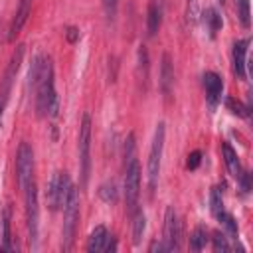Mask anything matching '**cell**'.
<instances>
[{
    "instance_id": "obj_1",
    "label": "cell",
    "mask_w": 253,
    "mask_h": 253,
    "mask_svg": "<svg viewBox=\"0 0 253 253\" xmlns=\"http://www.w3.org/2000/svg\"><path fill=\"white\" fill-rule=\"evenodd\" d=\"M77 221H79V190L71 184L67 198L63 202V237H61V247L63 251H69L75 239V229H77Z\"/></svg>"
},
{
    "instance_id": "obj_2",
    "label": "cell",
    "mask_w": 253,
    "mask_h": 253,
    "mask_svg": "<svg viewBox=\"0 0 253 253\" xmlns=\"http://www.w3.org/2000/svg\"><path fill=\"white\" fill-rule=\"evenodd\" d=\"M164 136H166V126L164 123L156 125L154 130V138L150 144V152H148V188L150 192H154L156 182H158V174H160V164H162V152H164Z\"/></svg>"
},
{
    "instance_id": "obj_3",
    "label": "cell",
    "mask_w": 253,
    "mask_h": 253,
    "mask_svg": "<svg viewBox=\"0 0 253 253\" xmlns=\"http://www.w3.org/2000/svg\"><path fill=\"white\" fill-rule=\"evenodd\" d=\"M138 196H140V164L134 156H128L125 166V204L128 211L136 210Z\"/></svg>"
},
{
    "instance_id": "obj_4",
    "label": "cell",
    "mask_w": 253,
    "mask_h": 253,
    "mask_svg": "<svg viewBox=\"0 0 253 253\" xmlns=\"http://www.w3.org/2000/svg\"><path fill=\"white\" fill-rule=\"evenodd\" d=\"M26 198V225H28V241L30 247H38V227H40V206H38V186L32 182L24 190Z\"/></svg>"
},
{
    "instance_id": "obj_5",
    "label": "cell",
    "mask_w": 253,
    "mask_h": 253,
    "mask_svg": "<svg viewBox=\"0 0 253 253\" xmlns=\"http://www.w3.org/2000/svg\"><path fill=\"white\" fill-rule=\"evenodd\" d=\"M69 188H71L69 174L67 172H53V176L47 184V190H45V200H47V206L51 211H55L63 206Z\"/></svg>"
},
{
    "instance_id": "obj_6",
    "label": "cell",
    "mask_w": 253,
    "mask_h": 253,
    "mask_svg": "<svg viewBox=\"0 0 253 253\" xmlns=\"http://www.w3.org/2000/svg\"><path fill=\"white\" fill-rule=\"evenodd\" d=\"M91 117L89 113L83 115L81 119V128H79V168H81V184H87L89 178V168H91Z\"/></svg>"
},
{
    "instance_id": "obj_7",
    "label": "cell",
    "mask_w": 253,
    "mask_h": 253,
    "mask_svg": "<svg viewBox=\"0 0 253 253\" xmlns=\"http://www.w3.org/2000/svg\"><path fill=\"white\" fill-rule=\"evenodd\" d=\"M16 176H18V186L22 190H26L34 182V150L28 142H20V146H18Z\"/></svg>"
},
{
    "instance_id": "obj_8",
    "label": "cell",
    "mask_w": 253,
    "mask_h": 253,
    "mask_svg": "<svg viewBox=\"0 0 253 253\" xmlns=\"http://www.w3.org/2000/svg\"><path fill=\"white\" fill-rule=\"evenodd\" d=\"M166 251H178L180 249V221L178 213L172 206L166 208L164 213V237H162Z\"/></svg>"
},
{
    "instance_id": "obj_9",
    "label": "cell",
    "mask_w": 253,
    "mask_h": 253,
    "mask_svg": "<svg viewBox=\"0 0 253 253\" xmlns=\"http://www.w3.org/2000/svg\"><path fill=\"white\" fill-rule=\"evenodd\" d=\"M202 81H204V89H206V101H208L210 109L213 111V109L217 107V103L221 101L223 81H221V77H219L217 73H213V71H206L204 77H202Z\"/></svg>"
},
{
    "instance_id": "obj_10",
    "label": "cell",
    "mask_w": 253,
    "mask_h": 253,
    "mask_svg": "<svg viewBox=\"0 0 253 253\" xmlns=\"http://www.w3.org/2000/svg\"><path fill=\"white\" fill-rule=\"evenodd\" d=\"M22 57H24V45H18L16 51L12 53V59L8 63V69L4 73V81H2V91H0V101L6 105V99H8V93L12 89V83H14V77L20 69V63H22Z\"/></svg>"
},
{
    "instance_id": "obj_11",
    "label": "cell",
    "mask_w": 253,
    "mask_h": 253,
    "mask_svg": "<svg viewBox=\"0 0 253 253\" xmlns=\"http://www.w3.org/2000/svg\"><path fill=\"white\" fill-rule=\"evenodd\" d=\"M247 49H249V40H239L233 43V71L239 79H245V67H247Z\"/></svg>"
},
{
    "instance_id": "obj_12",
    "label": "cell",
    "mask_w": 253,
    "mask_h": 253,
    "mask_svg": "<svg viewBox=\"0 0 253 253\" xmlns=\"http://www.w3.org/2000/svg\"><path fill=\"white\" fill-rule=\"evenodd\" d=\"M30 12H32V0H20V6H18V10H16L14 20H12V24H10V30H8V40H14V38L20 34V30L24 28V24H26Z\"/></svg>"
},
{
    "instance_id": "obj_13",
    "label": "cell",
    "mask_w": 253,
    "mask_h": 253,
    "mask_svg": "<svg viewBox=\"0 0 253 253\" xmlns=\"http://www.w3.org/2000/svg\"><path fill=\"white\" fill-rule=\"evenodd\" d=\"M174 85V67H172V59L168 53L162 55V65H160V89L164 95L170 93Z\"/></svg>"
},
{
    "instance_id": "obj_14",
    "label": "cell",
    "mask_w": 253,
    "mask_h": 253,
    "mask_svg": "<svg viewBox=\"0 0 253 253\" xmlns=\"http://www.w3.org/2000/svg\"><path fill=\"white\" fill-rule=\"evenodd\" d=\"M221 150H223V160H225V166H227L229 174H231L235 180H239V176H241L243 168H241V164H239V156H237L235 148H233L229 142H223Z\"/></svg>"
},
{
    "instance_id": "obj_15",
    "label": "cell",
    "mask_w": 253,
    "mask_h": 253,
    "mask_svg": "<svg viewBox=\"0 0 253 253\" xmlns=\"http://www.w3.org/2000/svg\"><path fill=\"white\" fill-rule=\"evenodd\" d=\"M109 241V231L105 225H97L91 235H89V241H87V251L89 253H97V251H105V245Z\"/></svg>"
},
{
    "instance_id": "obj_16",
    "label": "cell",
    "mask_w": 253,
    "mask_h": 253,
    "mask_svg": "<svg viewBox=\"0 0 253 253\" xmlns=\"http://www.w3.org/2000/svg\"><path fill=\"white\" fill-rule=\"evenodd\" d=\"M160 24H162V10L156 2H150L148 4V16H146V30H148V36H156V32L160 30Z\"/></svg>"
},
{
    "instance_id": "obj_17",
    "label": "cell",
    "mask_w": 253,
    "mask_h": 253,
    "mask_svg": "<svg viewBox=\"0 0 253 253\" xmlns=\"http://www.w3.org/2000/svg\"><path fill=\"white\" fill-rule=\"evenodd\" d=\"M144 229H146V215L142 210H134V217H132V241H134V245L140 243Z\"/></svg>"
},
{
    "instance_id": "obj_18",
    "label": "cell",
    "mask_w": 253,
    "mask_h": 253,
    "mask_svg": "<svg viewBox=\"0 0 253 253\" xmlns=\"http://www.w3.org/2000/svg\"><path fill=\"white\" fill-rule=\"evenodd\" d=\"M204 22H206V26H208V32H210V36H215L217 32H219V28H221V16L217 14V10L215 8H208L206 12H204Z\"/></svg>"
},
{
    "instance_id": "obj_19",
    "label": "cell",
    "mask_w": 253,
    "mask_h": 253,
    "mask_svg": "<svg viewBox=\"0 0 253 253\" xmlns=\"http://www.w3.org/2000/svg\"><path fill=\"white\" fill-rule=\"evenodd\" d=\"M99 198L105 202V204H115L117 198H119V190H117V184L115 182H105L99 186Z\"/></svg>"
},
{
    "instance_id": "obj_20",
    "label": "cell",
    "mask_w": 253,
    "mask_h": 253,
    "mask_svg": "<svg viewBox=\"0 0 253 253\" xmlns=\"http://www.w3.org/2000/svg\"><path fill=\"white\" fill-rule=\"evenodd\" d=\"M206 243H208V231H206L202 225H198V227L192 231V235H190V249L202 251V249L206 247Z\"/></svg>"
},
{
    "instance_id": "obj_21",
    "label": "cell",
    "mask_w": 253,
    "mask_h": 253,
    "mask_svg": "<svg viewBox=\"0 0 253 253\" xmlns=\"http://www.w3.org/2000/svg\"><path fill=\"white\" fill-rule=\"evenodd\" d=\"M210 210L213 215H219L223 211V200H221L219 188H211V192H210Z\"/></svg>"
},
{
    "instance_id": "obj_22",
    "label": "cell",
    "mask_w": 253,
    "mask_h": 253,
    "mask_svg": "<svg viewBox=\"0 0 253 253\" xmlns=\"http://www.w3.org/2000/svg\"><path fill=\"white\" fill-rule=\"evenodd\" d=\"M221 223H223V227L227 229V233L231 235V237H237V223H235V219H233V215L231 213H225V211H221L219 215H215Z\"/></svg>"
},
{
    "instance_id": "obj_23",
    "label": "cell",
    "mask_w": 253,
    "mask_h": 253,
    "mask_svg": "<svg viewBox=\"0 0 253 253\" xmlns=\"http://www.w3.org/2000/svg\"><path fill=\"white\" fill-rule=\"evenodd\" d=\"M211 243H213V251H217V253H227L231 247H229V243H227V237L223 235V233H213V237H211Z\"/></svg>"
},
{
    "instance_id": "obj_24",
    "label": "cell",
    "mask_w": 253,
    "mask_h": 253,
    "mask_svg": "<svg viewBox=\"0 0 253 253\" xmlns=\"http://www.w3.org/2000/svg\"><path fill=\"white\" fill-rule=\"evenodd\" d=\"M4 247L6 251H12V237H10V208L4 210Z\"/></svg>"
},
{
    "instance_id": "obj_25",
    "label": "cell",
    "mask_w": 253,
    "mask_h": 253,
    "mask_svg": "<svg viewBox=\"0 0 253 253\" xmlns=\"http://www.w3.org/2000/svg\"><path fill=\"white\" fill-rule=\"evenodd\" d=\"M227 103V107H229V111L233 113V115H239V117H247L249 115V107H245L243 103H239V101H235V99H227L225 101Z\"/></svg>"
},
{
    "instance_id": "obj_26",
    "label": "cell",
    "mask_w": 253,
    "mask_h": 253,
    "mask_svg": "<svg viewBox=\"0 0 253 253\" xmlns=\"http://www.w3.org/2000/svg\"><path fill=\"white\" fill-rule=\"evenodd\" d=\"M239 18L245 28H249V0H239Z\"/></svg>"
},
{
    "instance_id": "obj_27",
    "label": "cell",
    "mask_w": 253,
    "mask_h": 253,
    "mask_svg": "<svg viewBox=\"0 0 253 253\" xmlns=\"http://www.w3.org/2000/svg\"><path fill=\"white\" fill-rule=\"evenodd\" d=\"M103 8L109 20H115L117 16V8H119V0H103Z\"/></svg>"
},
{
    "instance_id": "obj_28",
    "label": "cell",
    "mask_w": 253,
    "mask_h": 253,
    "mask_svg": "<svg viewBox=\"0 0 253 253\" xmlns=\"http://www.w3.org/2000/svg\"><path fill=\"white\" fill-rule=\"evenodd\" d=\"M200 162H202V152L200 150H194V152H190L186 166H188V170H196L200 166Z\"/></svg>"
},
{
    "instance_id": "obj_29",
    "label": "cell",
    "mask_w": 253,
    "mask_h": 253,
    "mask_svg": "<svg viewBox=\"0 0 253 253\" xmlns=\"http://www.w3.org/2000/svg\"><path fill=\"white\" fill-rule=\"evenodd\" d=\"M65 38H67V42H71V43H73V42H77V40H79V30H77V28H73V26H69V28H67V32H65Z\"/></svg>"
},
{
    "instance_id": "obj_30",
    "label": "cell",
    "mask_w": 253,
    "mask_h": 253,
    "mask_svg": "<svg viewBox=\"0 0 253 253\" xmlns=\"http://www.w3.org/2000/svg\"><path fill=\"white\" fill-rule=\"evenodd\" d=\"M148 251H150V253H156V251H166V245H164V241H158V239H154V241L150 243Z\"/></svg>"
},
{
    "instance_id": "obj_31",
    "label": "cell",
    "mask_w": 253,
    "mask_h": 253,
    "mask_svg": "<svg viewBox=\"0 0 253 253\" xmlns=\"http://www.w3.org/2000/svg\"><path fill=\"white\" fill-rule=\"evenodd\" d=\"M2 111H4V103L0 101V119H2Z\"/></svg>"
}]
</instances>
